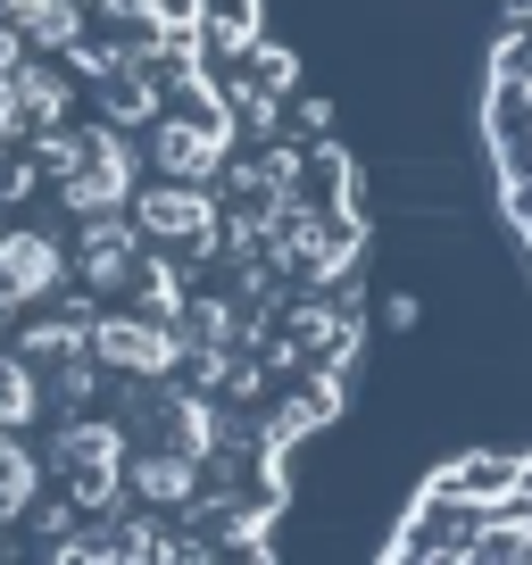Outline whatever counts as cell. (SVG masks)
I'll list each match as a JSON object with an SVG mask.
<instances>
[{
    "mask_svg": "<svg viewBox=\"0 0 532 565\" xmlns=\"http://www.w3.org/2000/svg\"><path fill=\"white\" fill-rule=\"evenodd\" d=\"M0 84H9V100H18L34 125H67V75H58V67H42V58H18Z\"/></svg>",
    "mask_w": 532,
    "mask_h": 565,
    "instance_id": "ba28073f",
    "label": "cell"
},
{
    "mask_svg": "<svg viewBox=\"0 0 532 565\" xmlns=\"http://www.w3.org/2000/svg\"><path fill=\"white\" fill-rule=\"evenodd\" d=\"M183 300H192V282H183L175 258H142V317H183Z\"/></svg>",
    "mask_w": 532,
    "mask_h": 565,
    "instance_id": "30bf717a",
    "label": "cell"
},
{
    "mask_svg": "<svg viewBox=\"0 0 532 565\" xmlns=\"http://www.w3.org/2000/svg\"><path fill=\"white\" fill-rule=\"evenodd\" d=\"M9 134H18V100H9V84H0V150H9Z\"/></svg>",
    "mask_w": 532,
    "mask_h": 565,
    "instance_id": "4fadbf2b",
    "label": "cell"
},
{
    "mask_svg": "<svg viewBox=\"0 0 532 565\" xmlns=\"http://www.w3.org/2000/svg\"><path fill=\"white\" fill-rule=\"evenodd\" d=\"M58 282H67V249H58L51 233H9V242H0V300L9 308L42 300Z\"/></svg>",
    "mask_w": 532,
    "mask_h": 565,
    "instance_id": "8992f818",
    "label": "cell"
},
{
    "mask_svg": "<svg viewBox=\"0 0 532 565\" xmlns=\"http://www.w3.org/2000/svg\"><path fill=\"white\" fill-rule=\"evenodd\" d=\"M75 266H84L92 291H117V282H134V266H142V225L117 209L84 216V249H75Z\"/></svg>",
    "mask_w": 532,
    "mask_h": 565,
    "instance_id": "5b68a950",
    "label": "cell"
},
{
    "mask_svg": "<svg viewBox=\"0 0 532 565\" xmlns=\"http://www.w3.org/2000/svg\"><path fill=\"white\" fill-rule=\"evenodd\" d=\"M58 192H67V209H75V216L134 209V150H125L108 125H92V134H84V159L58 175Z\"/></svg>",
    "mask_w": 532,
    "mask_h": 565,
    "instance_id": "7a4b0ae2",
    "label": "cell"
},
{
    "mask_svg": "<svg viewBox=\"0 0 532 565\" xmlns=\"http://www.w3.org/2000/svg\"><path fill=\"white\" fill-rule=\"evenodd\" d=\"M92 358L117 374H142V383H159V374H175L183 358H192V333L167 317H100L92 324Z\"/></svg>",
    "mask_w": 532,
    "mask_h": 565,
    "instance_id": "6da1fadb",
    "label": "cell"
},
{
    "mask_svg": "<svg viewBox=\"0 0 532 565\" xmlns=\"http://www.w3.org/2000/svg\"><path fill=\"white\" fill-rule=\"evenodd\" d=\"M67 475H92V466H125V424H67L51 449Z\"/></svg>",
    "mask_w": 532,
    "mask_h": 565,
    "instance_id": "9c48e42d",
    "label": "cell"
},
{
    "mask_svg": "<svg viewBox=\"0 0 532 565\" xmlns=\"http://www.w3.org/2000/svg\"><path fill=\"white\" fill-rule=\"evenodd\" d=\"M125 482H134L150 508H200V482H209V475H200L192 449H150V458L125 466Z\"/></svg>",
    "mask_w": 532,
    "mask_h": 565,
    "instance_id": "52a82bcc",
    "label": "cell"
},
{
    "mask_svg": "<svg viewBox=\"0 0 532 565\" xmlns=\"http://www.w3.org/2000/svg\"><path fill=\"white\" fill-rule=\"evenodd\" d=\"M134 225L150 242H183V249H216V200L183 175H159L150 192H134Z\"/></svg>",
    "mask_w": 532,
    "mask_h": 565,
    "instance_id": "3957f363",
    "label": "cell"
},
{
    "mask_svg": "<svg viewBox=\"0 0 532 565\" xmlns=\"http://www.w3.org/2000/svg\"><path fill=\"white\" fill-rule=\"evenodd\" d=\"M34 482H42V466L25 458L18 441H0V515H25V508H34Z\"/></svg>",
    "mask_w": 532,
    "mask_h": 565,
    "instance_id": "7c38bea8",
    "label": "cell"
},
{
    "mask_svg": "<svg viewBox=\"0 0 532 565\" xmlns=\"http://www.w3.org/2000/svg\"><path fill=\"white\" fill-rule=\"evenodd\" d=\"M225 150H233V134H225V117H209V108H192V117H167L159 108V125H150V167H159V175L200 183V175L225 167Z\"/></svg>",
    "mask_w": 532,
    "mask_h": 565,
    "instance_id": "277c9868",
    "label": "cell"
},
{
    "mask_svg": "<svg viewBox=\"0 0 532 565\" xmlns=\"http://www.w3.org/2000/svg\"><path fill=\"white\" fill-rule=\"evenodd\" d=\"M34 407H42L34 358H9V350H0V433H9V424H25Z\"/></svg>",
    "mask_w": 532,
    "mask_h": 565,
    "instance_id": "8fae6325",
    "label": "cell"
}]
</instances>
